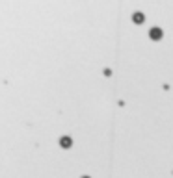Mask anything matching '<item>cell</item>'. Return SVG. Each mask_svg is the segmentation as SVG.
Returning a JSON list of instances; mask_svg holds the SVG:
<instances>
[]
</instances>
